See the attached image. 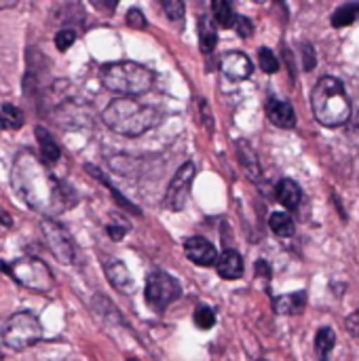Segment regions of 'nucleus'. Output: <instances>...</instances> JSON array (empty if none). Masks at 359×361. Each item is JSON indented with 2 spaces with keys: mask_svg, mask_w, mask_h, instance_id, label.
Wrapping results in <instances>:
<instances>
[{
  "mask_svg": "<svg viewBox=\"0 0 359 361\" xmlns=\"http://www.w3.org/2000/svg\"><path fill=\"white\" fill-rule=\"evenodd\" d=\"M163 9L169 20H182L186 7H184V3H180V0H163Z\"/></svg>",
  "mask_w": 359,
  "mask_h": 361,
  "instance_id": "nucleus-30",
  "label": "nucleus"
},
{
  "mask_svg": "<svg viewBox=\"0 0 359 361\" xmlns=\"http://www.w3.org/2000/svg\"><path fill=\"white\" fill-rule=\"evenodd\" d=\"M0 361H3V350H0Z\"/></svg>",
  "mask_w": 359,
  "mask_h": 361,
  "instance_id": "nucleus-39",
  "label": "nucleus"
},
{
  "mask_svg": "<svg viewBox=\"0 0 359 361\" xmlns=\"http://www.w3.org/2000/svg\"><path fill=\"white\" fill-rule=\"evenodd\" d=\"M77 43V32L74 30H60L56 34V47L58 51H68Z\"/></svg>",
  "mask_w": 359,
  "mask_h": 361,
  "instance_id": "nucleus-28",
  "label": "nucleus"
},
{
  "mask_svg": "<svg viewBox=\"0 0 359 361\" xmlns=\"http://www.w3.org/2000/svg\"><path fill=\"white\" fill-rule=\"evenodd\" d=\"M357 18H359V5L357 3H346V5L338 7L332 13V26L334 28H344V26H351Z\"/></svg>",
  "mask_w": 359,
  "mask_h": 361,
  "instance_id": "nucleus-24",
  "label": "nucleus"
},
{
  "mask_svg": "<svg viewBox=\"0 0 359 361\" xmlns=\"http://www.w3.org/2000/svg\"><path fill=\"white\" fill-rule=\"evenodd\" d=\"M211 18L220 28H233L235 20H237L230 3H226V0H214V3H211Z\"/></svg>",
  "mask_w": 359,
  "mask_h": 361,
  "instance_id": "nucleus-23",
  "label": "nucleus"
},
{
  "mask_svg": "<svg viewBox=\"0 0 359 361\" xmlns=\"http://www.w3.org/2000/svg\"><path fill=\"white\" fill-rule=\"evenodd\" d=\"M216 22L214 18H207V15H201L199 18V45H201V51L205 55H209L216 45H218V30H216Z\"/></svg>",
  "mask_w": 359,
  "mask_h": 361,
  "instance_id": "nucleus-19",
  "label": "nucleus"
},
{
  "mask_svg": "<svg viewBox=\"0 0 359 361\" xmlns=\"http://www.w3.org/2000/svg\"><path fill=\"white\" fill-rule=\"evenodd\" d=\"M11 184L34 211L51 220L70 209L77 201L72 188L56 178L49 165L30 148L18 152L11 169Z\"/></svg>",
  "mask_w": 359,
  "mask_h": 361,
  "instance_id": "nucleus-1",
  "label": "nucleus"
},
{
  "mask_svg": "<svg viewBox=\"0 0 359 361\" xmlns=\"http://www.w3.org/2000/svg\"><path fill=\"white\" fill-rule=\"evenodd\" d=\"M233 28H235V32H237L241 39H249V37L254 34V22H252L249 18H245V15H237Z\"/></svg>",
  "mask_w": 359,
  "mask_h": 361,
  "instance_id": "nucleus-29",
  "label": "nucleus"
},
{
  "mask_svg": "<svg viewBox=\"0 0 359 361\" xmlns=\"http://www.w3.org/2000/svg\"><path fill=\"white\" fill-rule=\"evenodd\" d=\"M266 117L279 129H292L296 125V112H294L292 104H287L283 100H270L266 106Z\"/></svg>",
  "mask_w": 359,
  "mask_h": 361,
  "instance_id": "nucleus-12",
  "label": "nucleus"
},
{
  "mask_svg": "<svg viewBox=\"0 0 359 361\" xmlns=\"http://www.w3.org/2000/svg\"><path fill=\"white\" fill-rule=\"evenodd\" d=\"M24 123H26V117L18 106L5 104L0 108V131H18L24 127Z\"/></svg>",
  "mask_w": 359,
  "mask_h": 361,
  "instance_id": "nucleus-20",
  "label": "nucleus"
},
{
  "mask_svg": "<svg viewBox=\"0 0 359 361\" xmlns=\"http://www.w3.org/2000/svg\"><path fill=\"white\" fill-rule=\"evenodd\" d=\"M268 226H270L273 235H275V237H279V239H289V237H294V232H296L294 220H292L287 214H283V211H275V214H270V218H268Z\"/></svg>",
  "mask_w": 359,
  "mask_h": 361,
  "instance_id": "nucleus-21",
  "label": "nucleus"
},
{
  "mask_svg": "<svg viewBox=\"0 0 359 361\" xmlns=\"http://www.w3.org/2000/svg\"><path fill=\"white\" fill-rule=\"evenodd\" d=\"M34 133H37V142H39V146H41V159L51 167V165H56L60 159H62V148H60V144L53 140V136L43 127V125H39L37 129H34Z\"/></svg>",
  "mask_w": 359,
  "mask_h": 361,
  "instance_id": "nucleus-16",
  "label": "nucleus"
},
{
  "mask_svg": "<svg viewBox=\"0 0 359 361\" xmlns=\"http://www.w3.org/2000/svg\"><path fill=\"white\" fill-rule=\"evenodd\" d=\"M102 121L108 129H112L119 136L138 138L157 125L159 112L152 106H146L133 98H119L106 106Z\"/></svg>",
  "mask_w": 359,
  "mask_h": 361,
  "instance_id": "nucleus-2",
  "label": "nucleus"
},
{
  "mask_svg": "<svg viewBox=\"0 0 359 361\" xmlns=\"http://www.w3.org/2000/svg\"><path fill=\"white\" fill-rule=\"evenodd\" d=\"M13 7H18L15 0H5V3H0V11H3V9H13Z\"/></svg>",
  "mask_w": 359,
  "mask_h": 361,
  "instance_id": "nucleus-38",
  "label": "nucleus"
},
{
  "mask_svg": "<svg viewBox=\"0 0 359 361\" xmlns=\"http://www.w3.org/2000/svg\"><path fill=\"white\" fill-rule=\"evenodd\" d=\"M0 266L5 268L7 275H11L20 285H24L26 289H32V291H51L53 285H56V277L49 268V264L41 258H34V256H24L20 260H15L13 264H3Z\"/></svg>",
  "mask_w": 359,
  "mask_h": 361,
  "instance_id": "nucleus-5",
  "label": "nucleus"
},
{
  "mask_svg": "<svg viewBox=\"0 0 359 361\" xmlns=\"http://www.w3.org/2000/svg\"><path fill=\"white\" fill-rule=\"evenodd\" d=\"M336 344V334L332 327H319L315 334V353L319 357V361H327L332 348Z\"/></svg>",
  "mask_w": 359,
  "mask_h": 361,
  "instance_id": "nucleus-22",
  "label": "nucleus"
},
{
  "mask_svg": "<svg viewBox=\"0 0 359 361\" xmlns=\"http://www.w3.org/2000/svg\"><path fill=\"white\" fill-rule=\"evenodd\" d=\"M85 169H87V171H89V173H91L93 178H98V180H100V182H102V184H104V186H106V188H108L110 192H112V197H115V199L119 201V205H121V207L129 209L131 214H138V216H142V211H140L138 207H133V205H131V203H129V201H127V199H125V197H123V195H121V192H119V190H117V188H115L112 184H110V182H108V178H106V176H104V173H102V171H100L98 167H93V165H85Z\"/></svg>",
  "mask_w": 359,
  "mask_h": 361,
  "instance_id": "nucleus-25",
  "label": "nucleus"
},
{
  "mask_svg": "<svg viewBox=\"0 0 359 361\" xmlns=\"http://www.w3.org/2000/svg\"><path fill=\"white\" fill-rule=\"evenodd\" d=\"M192 321H195V325H197L199 329H211V327L216 325V313H214V308L201 304V306L195 308Z\"/></svg>",
  "mask_w": 359,
  "mask_h": 361,
  "instance_id": "nucleus-26",
  "label": "nucleus"
},
{
  "mask_svg": "<svg viewBox=\"0 0 359 361\" xmlns=\"http://www.w3.org/2000/svg\"><path fill=\"white\" fill-rule=\"evenodd\" d=\"M184 251H186L188 260L195 262L197 266H211L218 262L216 247L203 237H188L184 241Z\"/></svg>",
  "mask_w": 359,
  "mask_h": 361,
  "instance_id": "nucleus-11",
  "label": "nucleus"
},
{
  "mask_svg": "<svg viewBox=\"0 0 359 361\" xmlns=\"http://www.w3.org/2000/svg\"><path fill=\"white\" fill-rule=\"evenodd\" d=\"M41 340H43V325L28 310H20L11 315L3 327V342L11 350H26Z\"/></svg>",
  "mask_w": 359,
  "mask_h": 361,
  "instance_id": "nucleus-6",
  "label": "nucleus"
},
{
  "mask_svg": "<svg viewBox=\"0 0 359 361\" xmlns=\"http://www.w3.org/2000/svg\"><path fill=\"white\" fill-rule=\"evenodd\" d=\"M199 108H201V117H203V123L207 125V129L211 131L214 129V121H211V112H209V104L205 100H199Z\"/></svg>",
  "mask_w": 359,
  "mask_h": 361,
  "instance_id": "nucleus-36",
  "label": "nucleus"
},
{
  "mask_svg": "<svg viewBox=\"0 0 359 361\" xmlns=\"http://www.w3.org/2000/svg\"><path fill=\"white\" fill-rule=\"evenodd\" d=\"M346 136H348V140H351L355 146H359V112H357L355 119L348 121V131H346Z\"/></svg>",
  "mask_w": 359,
  "mask_h": 361,
  "instance_id": "nucleus-34",
  "label": "nucleus"
},
{
  "mask_svg": "<svg viewBox=\"0 0 359 361\" xmlns=\"http://www.w3.org/2000/svg\"><path fill=\"white\" fill-rule=\"evenodd\" d=\"M41 230H43L45 243L51 249V254L62 264H72L74 258H77V247H74V241H72L70 232L62 224L51 220V218H45L41 222Z\"/></svg>",
  "mask_w": 359,
  "mask_h": 361,
  "instance_id": "nucleus-8",
  "label": "nucleus"
},
{
  "mask_svg": "<svg viewBox=\"0 0 359 361\" xmlns=\"http://www.w3.org/2000/svg\"><path fill=\"white\" fill-rule=\"evenodd\" d=\"M127 26L133 28V30H144L146 28V18H144V13L138 7L127 11Z\"/></svg>",
  "mask_w": 359,
  "mask_h": 361,
  "instance_id": "nucleus-31",
  "label": "nucleus"
},
{
  "mask_svg": "<svg viewBox=\"0 0 359 361\" xmlns=\"http://www.w3.org/2000/svg\"><path fill=\"white\" fill-rule=\"evenodd\" d=\"M195 176H197V169H195V165L190 161L184 163L176 171V176L171 178V182H169V186L165 190V199H163V207L167 211H180V209H184L186 199H188V192H190V184H192Z\"/></svg>",
  "mask_w": 359,
  "mask_h": 361,
  "instance_id": "nucleus-9",
  "label": "nucleus"
},
{
  "mask_svg": "<svg viewBox=\"0 0 359 361\" xmlns=\"http://www.w3.org/2000/svg\"><path fill=\"white\" fill-rule=\"evenodd\" d=\"M216 270L222 279L226 281H235L243 275V258L235 251V249H226L218 256L216 262Z\"/></svg>",
  "mask_w": 359,
  "mask_h": 361,
  "instance_id": "nucleus-13",
  "label": "nucleus"
},
{
  "mask_svg": "<svg viewBox=\"0 0 359 361\" xmlns=\"http://www.w3.org/2000/svg\"><path fill=\"white\" fill-rule=\"evenodd\" d=\"M237 159H239V163H241V167H243V171H245V176L252 180V182H256L258 178H260V161H258V157H256V150L252 148V144L247 142V140H239L237 144Z\"/></svg>",
  "mask_w": 359,
  "mask_h": 361,
  "instance_id": "nucleus-15",
  "label": "nucleus"
},
{
  "mask_svg": "<svg viewBox=\"0 0 359 361\" xmlns=\"http://www.w3.org/2000/svg\"><path fill=\"white\" fill-rule=\"evenodd\" d=\"M106 277H108L110 285L117 287L119 291H123V294H133L136 283H133V277H131V273L127 270V266H125L123 262H119V260L108 262V264H106Z\"/></svg>",
  "mask_w": 359,
  "mask_h": 361,
  "instance_id": "nucleus-14",
  "label": "nucleus"
},
{
  "mask_svg": "<svg viewBox=\"0 0 359 361\" xmlns=\"http://www.w3.org/2000/svg\"><path fill=\"white\" fill-rule=\"evenodd\" d=\"M302 64H304L306 72H311L315 68V49H313V45H304L302 47Z\"/></svg>",
  "mask_w": 359,
  "mask_h": 361,
  "instance_id": "nucleus-33",
  "label": "nucleus"
},
{
  "mask_svg": "<svg viewBox=\"0 0 359 361\" xmlns=\"http://www.w3.org/2000/svg\"><path fill=\"white\" fill-rule=\"evenodd\" d=\"M256 275H260V277H266V279H270V266L264 262V260H258L256 262Z\"/></svg>",
  "mask_w": 359,
  "mask_h": 361,
  "instance_id": "nucleus-37",
  "label": "nucleus"
},
{
  "mask_svg": "<svg viewBox=\"0 0 359 361\" xmlns=\"http://www.w3.org/2000/svg\"><path fill=\"white\" fill-rule=\"evenodd\" d=\"M306 306V291H294V294H283L273 300V310L277 315H298Z\"/></svg>",
  "mask_w": 359,
  "mask_h": 361,
  "instance_id": "nucleus-17",
  "label": "nucleus"
},
{
  "mask_svg": "<svg viewBox=\"0 0 359 361\" xmlns=\"http://www.w3.org/2000/svg\"><path fill=\"white\" fill-rule=\"evenodd\" d=\"M258 64H260L262 72H266V74H275L279 70V60L275 58V53L268 47H260V51H258Z\"/></svg>",
  "mask_w": 359,
  "mask_h": 361,
  "instance_id": "nucleus-27",
  "label": "nucleus"
},
{
  "mask_svg": "<svg viewBox=\"0 0 359 361\" xmlns=\"http://www.w3.org/2000/svg\"><path fill=\"white\" fill-rule=\"evenodd\" d=\"M275 195H277V201H279L283 207H287V209H296L298 203H300V199H302V190H300L298 182H296V180H289V178H283V180L277 184Z\"/></svg>",
  "mask_w": 359,
  "mask_h": 361,
  "instance_id": "nucleus-18",
  "label": "nucleus"
},
{
  "mask_svg": "<svg viewBox=\"0 0 359 361\" xmlns=\"http://www.w3.org/2000/svg\"><path fill=\"white\" fill-rule=\"evenodd\" d=\"M106 230H108V235H110L112 241H121L129 232V224H117V222H112V224L106 226Z\"/></svg>",
  "mask_w": 359,
  "mask_h": 361,
  "instance_id": "nucleus-32",
  "label": "nucleus"
},
{
  "mask_svg": "<svg viewBox=\"0 0 359 361\" xmlns=\"http://www.w3.org/2000/svg\"><path fill=\"white\" fill-rule=\"evenodd\" d=\"M144 296H146V302L155 310H165L171 302H176L182 296V285L169 273H165L161 268H155L146 277Z\"/></svg>",
  "mask_w": 359,
  "mask_h": 361,
  "instance_id": "nucleus-7",
  "label": "nucleus"
},
{
  "mask_svg": "<svg viewBox=\"0 0 359 361\" xmlns=\"http://www.w3.org/2000/svg\"><path fill=\"white\" fill-rule=\"evenodd\" d=\"M344 325H346V329H348L351 336H359V310L351 313V315L346 317Z\"/></svg>",
  "mask_w": 359,
  "mask_h": 361,
  "instance_id": "nucleus-35",
  "label": "nucleus"
},
{
  "mask_svg": "<svg viewBox=\"0 0 359 361\" xmlns=\"http://www.w3.org/2000/svg\"><path fill=\"white\" fill-rule=\"evenodd\" d=\"M311 108L319 125L340 127L351 121L353 108L344 85L334 77H321L311 91Z\"/></svg>",
  "mask_w": 359,
  "mask_h": 361,
  "instance_id": "nucleus-3",
  "label": "nucleus"
},
{
  "mask_svg": "<svg viewBox=\"0 0 359 361\" xmlns=\"http://www.w3.org/2000/svg\"><path fill=\"white\" fill-rule=\"evenodd\" d=\"M220 70H222V74L228 81L239 83V81H245V79L252 77L254 66H252V60L245 53H241V51H228V53H224V58L220 62Z\"/></svg>",
  "mask_w": 359,
  "mask_h": 361,
  "instance_id": "nucleus-10",
  "label": "nucleus"
},
{
  "mask_svg": "<svg viewBox=\"0 0 359 361\" xmlns=\"http://www.w3.org/2000/svg\"><path fill=\"white\" fill-rule=\"evenodd\" d=\"M102 85L119 93L121 98H138L152 89L155 74L150 68L136 64V62H112L102 68Z\"/></svg>",
  "mask_w": 359,
  "mask_h": 361,
  "instance_id": "nucleus-4",
  "label": "nucleus"
}]
</instances>
